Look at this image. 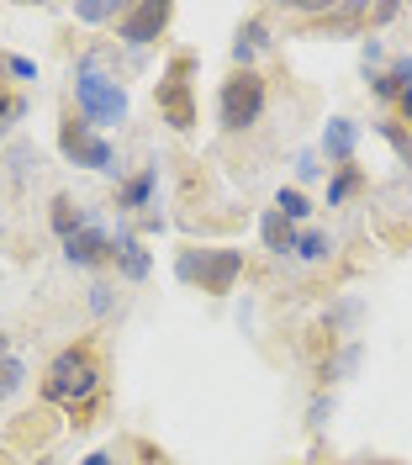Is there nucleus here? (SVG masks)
Here are the masks:
<instances>
[{
    "mask_svg": "<svg viewBox=\"0 0 412 465\" xmlns=\"http://www.w3.org/2000/svg\"><path fill=\"white\" fill-rule=\"evenodd\" d=\"M74 106H80V122H90L95 133L127 122V90H122L106 48L80 54V64H74Z\"/></svg>",
    "mask_w": 412,
    "mask_h": 465,
    "instance_id": "obj_1",
    "label": "nucleus"
},
{
    "mask_svg": "<svg viewBox=\"0 0 412 465\" xmlns=\"http://www.w3.org/2000/svg\"><path fill=\"white\" fill-rule=\"evenodd\" d=\"M95 386H101V371H95V354L85 344L64 349L54 354V365H48V376H43V402L54 407H80L95 397Z\"/></svg>",
    "mask_w": 412,
    "mask_h": 465,
    "instance_id": "obj_2",
    "label": "nucleus"
},
{
    "mask_svg": "<svg viewBox=\"0 0 412 465\" xmlns=\"http://www.w3.org/2000/svg\"><path fill=\"white\" fill-rule=\"evenodd\" d=\"M243 275V249H180L175 254V281L201 286L206 296H228Z\"/></svg>",
    "mask_w": 412,
    "mask_h": 465,
    "instance_id": "obj_3",
    "label": "nucleus"
},
{
    "mask_svg": "<svg viewBox=\"0 0 412 465\" xmlns=\"http://www.w3.org/2000/svg\"><path fill=\"white\" fill-rule=\"evenodd\" d=\"M265 101H270L265 80H260L254 69H233V74L222 80V90H217V127H222V133H249V127L265 116Z\"/></svg>",
    "mask_w": 412,
    "mask_h": 465,
    "instance_id": "obj_4",
    "label": "nucleus"
},
{
    "mask_svg": "<svg viewBox=\"0 0 412 465\" xmlns=\"http://www.w3.org/2000/svg\"><path fill=\"white\" fill-rule=\"evenodd\" d=\"M59 153L69 164H80V170H101V174H117V148L106 133H95L90 122H74V116H64L59 122Z\"/></svg>",
    "mask_w": 412,
    "mask_h": 465,
    "instance_id": "obj_5",
    "label": "nucleus"
},
{
    "mask_svg": "<svg viewBox=\"0 0 412 465\" xmlns=\"http://www.w3.org/2000/svg\"><path fill=\"white\" fill-rule=\"evenodd\" d=\"M191 58H175L170 74L159 80V116L175 127V133H191L196 127V95H191Z\"/></svg>",
    "mask_w": 412,
    "mask_h": 465,
    "instance_id": "obj_6",
    "label": "nucleus"
},
{
    "mask_svg": "<svg viewBox=\"0 0 412 465\" xmlns=\"http://www.w3.org/2000/svg\"><path fill=\"white\" fill-rule=\"evenodd\" d=\"M64 260L80 264V270H95V264L117 260V232L106 228V217H101V212H90L85 228L74 232V238H64Z\"/></svg>",
    "mask_w": 412,
    "mask_h": 465,
    "instance_id": "obj_7",
    "label": "nucleus"
},
{
    "mask_svg": "<svg viewBox=\"0 0 412 465\" xmlns=\"http://www.w3.org/2000/svg\"><path fill=\"white\" fill-rule=\"evenodd\" d=\"M170 5L164 0H138V5H127L117 16V37L127 43V48H148V43H159L164 37V27H170Z\"/></svg>",
    "mask_w": 412,
    "mask_h": 465,
    "instance_id": "obj_8",
    "label": "nucleus"
},
{
    "mask_svg": "<svg viewBox=\"0 0 412 465\" xmlns=\"http://www.w3.org/2000/svg\"><path fill=\"white\" fill-rule=\"evenodd\" d=\"M354 148H359V122H349V116H328L323 159L333 164V170H344V164H354Z\"/></svg>",
    "mask_w": 412,
    "mask_h": 465,
    "instance_id": "obj_9",
    "label": "nucleus"
},
{
    "mask_svg": "<svg viewBox=\"0 0 412 465\" xmlns=\"http://www.w3.org/2000/svg\"><path fill=\"white\" fill-rule=\"evenodd\" d=\"M153 191H159V164H143L132 180L117 185V212H127V217L138 212V217H143L148 206H153Z\"/></svg>",
    "mask_w": 412,
    "mask_h": 465,
    "instance_id": "obj_10",
    "label": "nucleus"
},
{
    "mask_svg": "<svg viewBox=\"0 0 412 465\" xmlns=\"http://www.w3.org/2000/svg\"><path fill=\"white\" fill-rule=\"evenodd\" d=\"M148 270H153V260H148V249H143V238L132 228H117V275L122 281H148Z\"/></svg>",
    "mask_w": 412,
    "mask_h": 465,
    "instance_id": "obj_11",
    "label": "nucleus"
},
{
    "mask_svg": "<svg viewBox=\"0 0 412 465\" xmlns=\"http://www.w3.org/2000/svg\"><path fill=\"white\" fill-rule=\"evenodd\" d=\"M270 48V27H265V16H254V22H243L233 37V64L238 69H254V58Z\"/></svg>",
    "mask_w": 412,
    "mask_h": 465,
    "instance_id": "obj_12",
    "label": "nucleus"
},
{
    "mask_svg": "<svg viewBox=\"0 0 412 465\" xmlns=\"http://www.w3.org/2000/svg\"><path fill=\"white\" fill-rule=\"evenodd\" d=\"M260 238H265L270 254H291V249H296V223H286V217L270 206L265 217H260Z\"/></svg>",
    "mask_w": 412,
    "mask_h": 465,
    "instance_id": "obj_13",
    "label": "nucleus"
},
{
    "mask_svg": "<svg viewBox=\"0 0 412 465\" xmlns=\"http://www.w3.org/2000/svg\"><path fill=\"white\" fill-rule=\"evenodd\" d=\"M85 217H90V212H80L69 196H54V206H48V223H54V232H59V243L85 228Z\"/></svg>",
    "mask_w": 412,
    "mask_h": 465,
    "instance_id": "obj_14",
    "label": "nucleus"
},
{
    "mask_svg": "<svg viewBox=\"0 0 412 465\" xmlns=\"http://www.w3.org/2000/svg\"><path fill=\"white\" fill-rule=\"evenodd\" d=\"M291 254L301 264H323L328 254H333V238H328L323 228H301V232H296V249H291Z\"/></svg>",
    "mask_w": 412,
    "mask_h": 465,
    "instance_id": "obj_15",
    "label": "nucleus"
},
{
    "mask_svg": "<svg viewBox=\"0 0 412 465\" xmlns=\"http://www.w3.org/2000/svg\"><path fill=\"white\" fill-rule=\"evenodd\" d=\"M22 386H27V365L5 349V333H0V402H5V397H16Z\"/></svg>",
    "mask_w": 412,
    "mask_h": 465,
    "instance_id": "obj_16",
    "label": "nucleus"
},
{
    "mask_svg": "<svg viewBox=\"0 0 412 465\" xmlns=\"http://www.w3.org/2000/svg\"><path fill=\"white\" fill-rule=\"evenodd\" d=\"M359 360H365V344L354 339V344H344L333 360H323V381H344V376H354L359 371Z\"/></svg>",
    "mask_w": 412,
    "mask_h": 465,
    "instance_id": "obj_17",
    "label": "nucleus"
},
{
    "mask_svg": "<svg viewBox=\"0 0 412 465\" xmlns=\"http://www.w3.org/2000/svg\"><path fill=\"white\" fill-rule=\"evenodd\" d=\"M365 185V174H359V164H344V170H333V180H328V206H344Z\"/></svg>",
    "mask_w": 412,
    "mask_h": 465,
    "instance_id": "obj_18",
    "label": "nucleus"
},
{
    "mask_svg": "<svg viewBox=\"0 0 412 465\" xmlns=\"http://www.w3.org/2000/svg\"><path fill=\"white\" fill-rule=\"evenodd\" d=\"M275 212H280L286 223H307V217H312V202H307L296 185H280V191H275Z\"/></svg>",
    "mask_w": 412,
    "mask_h": 465,
    "instance_id": "obj_19",
    "label": "nucleus"
},
{
    "mask_svg": "<svg viewBox=\"0 0 412 465\" xmlns=\"http://www.w3.org/2000/svg\"><path fill=\"white\" fill-rule=\"evenodd\" d=\"M359 312H365V307H359L354 296H344V302H333V307H328V328H333V333H354Z\"/></svg>",
    "mask_w": 412,
    "mask_h": 465,
    "instance_id": "obj_20",
    "label": "nucleus"
},
{
    "mask_svg": "<svg viewBox=\"0 0 412 465\" xmlns=\"http://www.w3.org/2000/svg\"><path fill=\"white\" fill-rule=\"evenodd\" d=\"M122 11H127V5H117V0H80V5H74L80 22H117Z\"/></svg>",
    "mask_w": 412,
    "mask_h": 465,
    "instance_id": "obj_21",
    "label": "nucleus"
},
{
    "mask_svg": "<svg viewBox=\"0 0 412 465\" xmlns=\"http://www.w3.org/2000/svg\"><path fill=\"white\" fill-rule=\"evenodd\" d=\"M376 133H381L386 143L397 148V159H402V164H412V133H407V127H402V122H381Z\"/></svg>",
    "mask_w": 412,
    "mask_h": 465,
    "instance_id": "obj_22",
    "label": "nucleus"
},
{
    "mask_svg": "<svg viewBox=\"0 0 412 465\" xmlns=\"http://www.w3.org/2000/svg\"><path fill=\"white\" fill-rule=\"evenodd\" d=\"M27 174H37V148H32V143H16V148H11V180L22 185Z\"/></svg>",
    "mask_w": 412,
    "mask_h": 465,
    "instance_id": "obj_23",
    "label": "nucleus"
},
{
    "mask_svg": "<svg viewBox=\"0 0 412 465\" xmlns=\"http://www.w3.org/2000/svg\"><path fill=\"white\" fill-rule=\"evenodd\" d=\"M27 116V95H0V138Z\"/></svg>",
    "mask_w": 412,
    "mask_h": 465,
    "instance_id": "obj_24",
    "label": "nucleus"
},
{
    "mask_svg": "<svg viewBox=\"0 0 412 465\" xmlns=\"http://www.w3.org/2000/svg\"><path fill=\"white\" fill-rule=\"evenodd\" d=\"M370 95H376V101H402V85H397V74H391V69L370 74Z\"/></svg>",
    "mask_w": 412,
    "mask_h": 465,
    "instance_id": "obj_25",
    "label": "nucleus"
},
{
    "mask_svg": "<svg viewBox=\"0 0 412 465\" xmlns=\"http://www.w3.org/2000/svg\"><path fill=\"white\" fill-rule=\"evenodd\" d=\"M328 418H333V397L318 391V397L307 402V429H328Z\"/></svg>",
    "mask_w": 412,
    "mask_h": 465,
    "instance_id": "obj_26",
    "label": "nucleus"
},
{
    "mask_svg": "<svg viewBox=\"0 0 412 465\" xmlns=\"http://www.w3.org/2000/svg\"><path fill=\"white\" fill-rule=\"evenodd\" d=\"M318 174H323V159H318L312 148H307V153H296V180H318Z\"/></svg>",
    "mask_w": 412,
    "mask_h": 465,
    "instance_id": "obj_27",
    "label": "nucleus"
},
{
    "mask_svg": "<svg viewBox=\"0 0 412 465\" xmlns=\"http://www.w3.org/2000/svg\"><path fill=\"white\" fill-rule=\"evenodd\" d=\"M90 312H95V318L112 312V286H90Z\"/></svg>",
    "mask_w": 412,
    "mask_h": 465,
    "instance_id": "obj_28",
    "label": "nucleus"
},
{
    "mask_svg": "<svg viewBox=\"0 0 412 465\" xmlns=\"http://www.w3.org/2000/svg\"><path fill=\"white\" fill-rule=\"evenodd\" d=\"M5 69H11L16 80H37V64H32V58H22V54H11V58H5Z\"/></svg>",
    "mask_w": 412,
    "mask_h": 465,
    "instance_id": "obj_29",
    "label": "nucleus"
},
{
    "mask_svg": "<svg viewBox=\"0 0 412 465\" xmlns=\"http://www.w3.org/2000/svg\"><path fill=\"white\" fill-rule=\"evenodd\" d=\"M391 74H397V85H402V90H412V54L397 58V64H391Z\"/></svg>",
    "mask_w": 412,
    "mask_h": 465,
    "instance_id": "obj_30",
    "label": "nucleus"
},
{
    "mask_svg": "<svg viewBox=\"0 0 412 465\" xmlns=\"http://www.w3.org/2000/svg\"><path fill=\"white\" fill-rule=\"evenodd\" d=\"M138 228H143V232H164V217H159V212H143V217H138Z\"/></svg>",
    "mask_w": 412,
    "mask_h": 465,
    "instance_id": "obj_31",
    "label": "nucleus"
},
{
    "mask_svg": "<svg viewBox=\"0 0 412 465\" xmlns=\"http://www.w3.org/2000/svg\"><path fill=\"white\" fill-rule=\"evenodd\" d=\"M80 465H117V460H112L106 450H95V455H85V460H80Z\"/></svg>",
    "mask_w": 412,
    "mask_h": 465,
    "instance_id": "obj_32",
    "label": "nucleus"
},
{
    "mask_svg": "<svg viewBox=\"0 0 412 465\" xmlns=\"http://www.w3.org/2000/svg\"><path fill=\"white\" fill-rule=\"evenodd\" d=\"M397 106H402V116L412 122V90H402V101H397Z\"/></svg>",
    "mask_w": 412,
    "mask_h": 465,
    "instance_id": "obj_33",
    "label": "nucleus"
},
{
    "mask_svg": "<svg viewBox=\"0 0 412 465\" xmlns=\"http://www.w3.org/2000/svg\"><path fill=\"white\" fill-rule=\"evenodd\" d=\"M365 465H397V460H365Z\"/></svg>",
    "mask_w": 412,
    "mask_h": 465,
    "instance_id": "obj_34",
    "label": "nucleus"
},
{
    "mask_svg": "<svg viewBox=\"0 0 412 465\" xmlns=\"http://www.w3.org/2000/svg\"><path fill=\"white\" fill-rule=\"evenodd\" d=\"M32 465H54V460H32Z\"/></svg>",
    "mask_w": 412,
    "mask_h": 465,
    "instance_id": "obj_35",
    "label": "nucleus"
}]
</instances>
